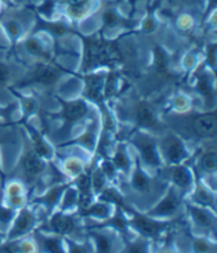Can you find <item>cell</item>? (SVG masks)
<instances>
[{
	"mask_svg": "<svg viewBox=\"0 0 217 253\" xmlns=\"http://www.w3.org/2000/svg\"><path fill=\"white\" fill-rule=\"evenodd\" d=\"M84 41V70L94 69L103 65H109L119 56L115 42L104 41L100 37H86L81 35Z\"/></svg>",
	"mask_w": 217,
	"mask_h": 253,
	"instance_id": "6da1fadb",
	"label": "cell"
},
{
	"mask_svg": "<svg viewBox=\"0 0 217 253\" xmlns=\"http://www.w3.org/2000/svg\"><path fill=\"white\" fill-rule=\"evenodd\" d=\"M99 0H57V7L64 6L72 18H82Z\"/></svg>",
	"mask_w": 217,
	"mask_h": 253,
	"instance_id": "7a4b0ae2",
	"label": "cell"
},
{
	"mask_svg": "<svg viewBox=\"0 0 217 253\" xmlns=\"http://www.w3.org/2000/svg\"><path fill=\"white\" fill-rule=\"evenodd\" d=\"M103 19V28L112 29L116 27H125V28H132L134 21L132 19L124 18L120 12L118 11L117 6L111 4L105 7L102 14Z\"/></svg>",
	"mask_w": 217,
	"mask_h": 253,
	"instance_id": "3957f363",
	"label": "cell"
},
{
	"mask_svg": "<svg viewBox=\"0 0 217 253\" xmlns=\"http://www.w3.org/2000/svg\"><path fill=\"white\" fill-rule=\"evenodd\" d=\"M133 214L134 218L131 222V225L136 229H138L142 234H144L146 236H154L156 234H158L161 230H163L168 226L166 222L154 221L152 219H148L145 216H142V215L136 213Z\"/></svg>",
	"mask_w": 217,
	"mask_h": 253,
	"instance_id": "277c9868",
	"label": "cell"
},
{
	"mask_svg": "<svg viewBox=\"0 0 217 253\" xmlns=\"http://www.w3.org/2000/svg\"><path fill=\"white\" fill-rule=\"evenodd\" d=\"M62 69L53 65H40L37 67L34 74L33 81L42 84H53L61 77Z\"/></svg>",
	"mask_w": 217,
	"mask_h": 253,
	"instance_id": "5b68a950",
	"label": "cell"
},
{
	"mask_svg": "<svg viewBox=\"0 0 217 253\" xmlns=\"http://www.w3.org/2000/svg\"><path fill=\"white\" fill-rule=\"evenodd\" d=\"M39 30H41V31H46L55 37L63 36L67 33H72V30L67 26L65 22L47 21L37 15V25L35 28V31H39Z\"/></svg>",
	"mask_w": 217,
	"mask_h": 253,
	"instance_id": "8992f818",
	"label": "cell"
},
{
	"mask_svg": "<svg viewBox=\"0 0 217 253\" xmlns=\"http://www.w3.org/2000/svg\"><path fill=\"white\" fill-rule=\"evenodd\" d=\"M194 129L199 136L212 137L216 132V118L214 115H206L196 119Z\"/></svg>",
	"mask_w": 217,
	"mask_h": 253,
	"instance_id": "52a82bcc",
	"label": "cell"
},
{
	"mask_svg": "<svg viewBox=\"0 0 217 253\" xmlns=\"http://www.w3.org/2000/svg\"><path fill=\"white\" fill-rule=\"evenodd\" d=\"M178 206H179V200L177 196L174 194V192L171 191L169 193V195L160 203V205L157 206L151 212V215H154V216H157V215H159V216L171 215L177 210Z\"/></svg>",
	"mask_w": 217,
	"mask_h": 253,
	"instance_id": "ba28073f",
	"label": "cell"
},
{
	"mask_svg": "<svg viewBox=\"0 0 217 253\" xmlns=\"http://www.w3.org/2000/svg\"><path fill=\"white\" fill-rule=\"evenodd\" d=\"M87 106L83 101L64 103V116L69 121H77L87 114Z\"/></svg>",
	"mask_w": 217,
	"mask_h": 253,
	"instance_id": "9c48e42d",
	"label": "cell"
},
{
	"mask_svg": "<svg viewBox=\"0 0 217 253\" xmlns=\"http://www.w3.org/2000/svg\"><path fill=\"white\" fill-rule=\"evenodd\" d=\"M103 82L104 78L102 76H90L86 79V93L89 98L96 102H101V88Z\"/></svg>",
	"mask_w": 217,
	"mask_h": 253,
	"instance_id": "30bf717a",
	"label": "cell"
},
{
	"mask_svg": "<svg viewBox=\"0 0 217 253\" xmlns=\"http://www.w3.org/2000/svg\"><path fill=\"white\" fill-rule=\"evenodd\" d=\"M137 121L140 126L153 127L156 124V117L154 110L147 104H142L137 111Z\"/></svg>",
	"mask_w": 217,
	"mask_h": 253,
	"instance_id": "8fae6325",
	"label": "cell"
},
{
	"mask_svg": "<svg viewBox=\"0 0 217 253\" xmlns=\"http://www.w3.org/2000/svg\"><path fill=\"white\" fill-rule=\"evenodd\" d=\"M24 167L29 175H37L43 169L44 165L39 157V154L28 153L24 159Z\"/></svg>",
	"mask_w": 217,
	"mask_h": 253,
	"instance_id": "7c38bea8",
	"label": "cell"
},
{
	"mask_svg": "<svg viewBox=\"0 0 217 253\" xmlns=\"http://www.w3.org/2000/svg\"><path fill=\"white\" fill-rule=\"evenodd\" d=\"M33 221V215L28 211H24L17 218L16 224H15V227L11 233V236L13 237L27 232L28 230L32 227Z\"/></svg>",
	"mask_w": 217,
	"mask_h": 253,
	"instance_id": "4fadbf2b",
	"label": "cell"
},
{
	"mask_svg": "<svg viewBox=\"0 0 217 253\" xmlns=\"http://www.w3.org/2000/svg\"><path fill=\"white\" fill-rule=\"evenodd\" d=\"M139 146L142 152V156H143V159L147 165L154 167L159 166V157L157 155L156 147L153 143L147 142V141H142Z\"/></svg>",
	"mask_w": 217,
	"mask_h": 253,
	"instance_id": "5bb4252c",
	"label": "cell"
},
{
	"mask_svg": "<svg viewBox=\"0 0 217 253\" xmlns=\"http://www.w3.org/2000/svg\"><path fill=\"white\" fill-rule=\"evenodd\" d=\"M1 26L3 27L4 31L7 37L10 39V41L13 43L16 42V41L22 34V28H21V25L18 22V20L13 19V18L5 19L1 22Z\"/></svg>",
	"mask_w": 217,
	"mask_h": 253,
	"instance_id": "9a60e30c",
	"label": "cell"
},
{
	"mask_svg": "<svg viewBox=\"0 0 217 253\" xmlns=\"http://www.w3.org/2000/svg\"><path fill=\"white\" fill-rule=\"evenodd\" d=\"M25 48L30 54L37 57H48V51L43 43L36 37H30L25 42Z\"/></svg>",
	"mask_w": 217,
	"mask_h": 253,
	"instance_id": "2e32d148",
	"label": "cell"
},
{
	"mask_svg": "<svg viewBox=\"0 0 217 253\" xmlns=\"http://www.w3.org/2000/svg\"><path fill=\"white\" fill-rule=\"evenodd\" d=\"M51 226L58 233H68L73 229L71 220L68 217L63 216L62 214H57L52 218Z\"/></svg>",
	"mask_w": 217,
	"mask_h": 253,
	"instance_id": "e0dca14e",
	"label": "cell"
},
{
	"mask_svg": "<svg viewBox=\"0 0 217 253\" xmlns=\"http://www.w3.org/2000/svg\"><path fill=\"white\" fill-rule=\"evenodd\" d=\"M154 63L156 69L159 72H164L167 71L168 67H169V55L166 51H164L161 47L157 46L154 49Z\"/></svg>",
	"mask_w": 217,
	"mask_h": 253,
	"instance_id": "ac0fdd59",
	"label": "cell"
},
{
	"mask_svg": "<svg viewBox=\"0 0 217 253\" xmlns=\"http://www.w3.org/2000/svg\"><path fill=\"white\" fill-rule=\"evenodd\" d=\"M168 157L170 161L173 163H178L182 161L186 157V152L182 144L180 142H178V141H174L173 143H171V145L168 148Z\"/></svg>",
	"mask_w": 217,
	"mask_h": 253,
	"instance_id": "d6986e66",
	"label": "cell"
},
{
	"mask_svg": "<svg viewBox=\"0 0 217 253\" xmlns=\"http://www.w3.org/2000/svg\"><path fill=\"white\" fill-rule=\"evenodd\" d=\"M191 214L193 215L194 220L196 221V224L200 227H211L213 224V217L210 214H208L206 211H203L197 208L190 207Z\"/></svg>",
	"mask_w": 217,
	"mask_h": 253,
	"instance_id": "ffe728a7",
	"label": "cell"
},
{
	"mask_svg": "<svg viewBox=\"0 0 217 253\" xmlns=\"http://www.w3.org/2000/svg\"><path fill=\"white\" fill-rule=\"evenodd\" d=\"M174 181L181 188H186L191 183L192 177L188 169L185 168H178L174 172Z\"/></svg>",
	"mask_w": 217,
	"mask_h": 253,
	"instance_id": "44dd1931",
	"label": "cell"
},
{
	"mask_svg": "<svg viewBox=\"0 0 217 253\" xmlns=\"http://www.w3.org/2000/svg\"><path fill=\"white\" fill-rule=\"evenodd\" d=\"M57 9V0H43V3L37 5L35 11L43 15L44 17H52V15Z\"/></svg>",
	"mask_w": 217,
	"mask_h": 253,
	"instance_id": "7402d4cb",
	"label": "cell"
},
{
	"mask_svg": "<svg viewBox=\"0 0 217 253\" xmlns=\"http://www.w3.org/2000/svg\"><path fill=\"white\" fill-rule=\"evenodd\" d=\"M66 188H67V185H64V187L55 188V189H53V190H51L46 196H43V197L40 198L39 202L46 204V205L49 206V207H52L54 204L57 203V200L59 199V197H61L62 193L64 192V190H66Z\"/></svg>",
	"mask_w": 217,
	"mask_h": 253,
	"instance_id": "603a6c76",
	"label": "cell"
},
{
	"mask_svg": "<svg viewBox=\"0 0 217 253\" xmlns=\"http://www.w3.org/2000/svg\"><path fill=\"white\" fill-rule=\"evenodd\" d=\"M133 187L139 191H144L148 187V179L145 176V174L142 172L140 169L136 170V173L133 175Z\"/></svg>",
	"mask_w": 217,
	"mask_h": 253,
	"instance_id": "cb8c5ba5",
	"label": "cell"
},
{
	"mask_svg": "<svg viewBox=\"0 0 217 253\" xmlns=\"http://www.w3.org/2000/svg\"><path fill=\"white\" fill-rule=\"evenodd\" d=\"M196 199L197 202L206 205V206H213L214 204V197L211 194V193H209L203 185H199L197 192H196Z\"/></svg>",
	"mask_w": 217,
	"mask_h": 253,
	"instance_id": "d4e9b609",
	"label": "cell"
},
{
	"mask_svg": "<svg viewBox=\"0 0 217 253\" xmlns=\"http://www.w3.org/2000/svg\"><path fill=\"white\" fill-rule=\"evenodd\" d=\"M33 139L35 142L36 153L41 156H44V157H50L51 150H50V147L46 144V142H44V141L39 135H37V133H34Z\"/></svg>",
	"mask_w": 217,
	"mask_h": 253,
	"instance_id": "484cf974",
	"label": "cell"
},
{
	"mask_svg": "<svg viewBox=\"0 0 217 253\" xmlns=\"http://www.w3.org/2000/svg\"><path fill=\"white\" fill-rule=\"evenodd\" d=\"M102 199L104 200V202L117 204V205H119V206H122L123 208H125V206H124V204H123L122 197L119 195L118 192H116L115 190H112V189H109V190L104 192V194H103V196H102Z\"/></svg>",
	"mask_w": 217,
	"mask_h": 253,
	"instance_id": "4316f807",
	"label": "cell"
},
{
	"mask_svg": "<svg viewBox=\"0 0 217 253\" xmlns=\"http://www.w3.org/2000/svg\"><path fill=\"white\" fill-rule=\"evenodd\" d=\"M84 215H92V216H95V217H100V218H104V217H107L108 215V209L106 206L104 205H95V206H92L90 209L87 210Z\"/></svg>",
	"mask_w": 217,
	"mask_h": 253,
	"instance_id": "83f0119b",
	"label": "cell"
},
{
	"mask_svg": "<svg viewBox=\"0 0 217 253\" xmlns=\"http://www.w3.org/2000/svg\"><path fill=\"white\" fill-rule=\"evenodd\" d=\"M203 167L205 169L209 170V172H213L216 169L217 167V155L216 153L212 152L207 154L203 158Z\"/></svg>",
	"mask_w": 217,
	"mask_h": 253,
	"instance_id": "f1b7e54d",
	"label": "cell"
},
{
	"mask_svg": "<svg viewBox=\"0 0 217 253\" xmlns=\"http://www.w3.org/2000/svg\"><path fill=\"white\" fill-rule=\"evenodd\" d=\"M198 90L204 94H210L212 92L211 83H210V80H209L208 74L206 73L200 74L199 82H198Z\"/></svg>",
	"mask_w": 217,
	"mask_h": 253,
	"instance_id": "f546056e",
	"label": "cell"
},
{
	"mask_svg": "<svg viewBox=\"0 0 217 253\" xmlns=\"http://www.w3.org/2000/svg\"><path fill=\"white\" fill-rule=\"evenodd\" d=\"M114 162H115L116 167L122 169H127L130 167V160H129V158H127V156L125 155V153L122 152V151L118 152V154L116 155V157H115Z\"/></svg>",
	"mask_w": 217,
	"mask_h": 253,
	"instance_id": "4dcf8cb0",
	"label": "cell"
},
{
	"mask_svg": "<svg viewBox=\"0 0 217 253\" xmlns=\"http://www.w3.org/2000/svg\"><path fill=\"white\" fill-rule=\"evenodd\" d=\"M43 246H44V248H46L47 251H50V252H62L63 251L61 243H59V241L56 239L44 240Z\"/></svg>",
	"mask_w": 217,
	"mask_h": 253,
	"instance_id": "1f68e13d",
	"label": "cell"
},
{
	"mask_svg": "<svg viewBox=\"0 0 217 253\" xmlns=\"http://www.w3.org/2000/svg\"><path fill=\"white\" fill-rule=\"evenodd\" d=\"M95 241H96V245H98L99 251H101V252H108V251H110L111 245H110V242H109V240L107 239V237L99 235V236L95 237Z\"/></svg>",
	"mask_w": 217,
	"mask_h": 253,
	"instance_id": "d6a6232c",
	"label": "cell"
},
{
	"mask_svg": "<svg viewBox=\"0 0 217 253\" xmlns=\"http://www.w3.org/2000/svg\"><path fill=\"white\" fill-rule=\"evenodd\" d=\"M208 63L213 69L216 67V43L209 44L208 47Z\"/></svg>",
	"mask_w": 217,
	"mask_h": 253,
	"instance_id": "836d02e7",
	"label": "cell"
},
{
	"mask_svg": "<svg viewBox=\"0 0 217 253\" xmlns=\"http://www.w3.org/2000/svg\"><path fill=\"white\" fill-rule=\"evenodd\" d=\"M117 87V76L116 73H110L106 82V93L112 94L116 91Z\"/></svg>",
	"mask_w": 217,
	"mask_h": 253,
	"instance_id": "e575fe53",
	"label": "cell"
},
{
	"mask_svg": "<svg viewBox=\"0 0 217 253\" xmlns=\"http://www.w3.org/2000/svg\"><path fill=\"white\" fill-rule=\"evenodd\" d=\"M109 225L116 229H119V230H123L126 228V221H125V218L123 217V215L121 214V212L119 211L117 216L111 220Z\"/></svg>",
	"mask_w": 217,
	"mask_h": 253,
	"instance_id": "d590c367",
	"label": "cell"
},
{
	"mask_svg": "<svg viewBox=\"0 0 217 253\" xmlns=\"http://www.w3.org/2000/svg\"><path fill=\"white\" fill-rule=\"evenodd\" d=\"M77 202V192L73 190H69L68 193H67L65 196V200H64V207L68 208L72 205H74V203Z\"/></svg>",
	"mask_w": 217,
	"mask_h": 253,
	"instance_id": "8d00e7d4",
	"label": "cell"
},
{
	"mask_svg": "<svg viewBox=\"0 0 217 253\" xmlns=\"http://www.w3.org/2000/svg\"><path fill=\"white\" fill-rule=\"evenodd\" d=\"M78 184H79V188L81 191H88L89 187H90V179H89L88 176L82 175L79 178Z\"/></svg>",
	"mask_w": 217,
	"mask_h": 253,
	"instance_id": "74e56055",
	"label": "cell"
},
{
	"mask_svg": "<svg viewBox=\"0 0 217 253\" xmlns=\"http://www.w3.org/2000/svg\"><path fill=\"white\" fill-rule=\"evenodd\" d=\"M93 184L96 190H100L104 184V175L101 170H96L93 176Z\"/></svg>",
	"mask_w": 217,
	"mask_h": 253,
	"instance_id": "f35d334b",
	"label": "cell"
},
{
	"mask_svg": "<svg viewBox=\"0 0 217 253\" xmlns=\"http://www.w3.org/2000/svg\"><path fill=\"white\" fill-rule=\"evenodd\" d=\"M79 141H80L82 144H84L88 148H90L93 145V143H94V137H93V135H92L91 132H88V133H86V135H84L83 137H82Z\"/></svg>",
	"mask_w": 217,
	"mask_h": 253,
	"instance_id": "ab89813d",
	"label": "cell"
},
{
	"mask_svg": "<svg viewBox=\"0 0 217 253\" xmlns=\"http://www.w3.org/2000/svg\"><path fill=\"white\" fill-rule=\"evenodd\" d=\"M12 216H13L12 211L7 210V209H5V208L0 206V220L7 222V221L11 220Z\"/></svg>",
	"mask_w": 217,
	"mask_h": 253,
	"instance_id": "60d3db41",
	"label": "cell"
},
{
	"mask_svg": "<svg viewBox=\"0 0 217 253\" xmlns=\"http://www.w3.org/2000/svg\"><path fill=\"white\" fill-rule=\"evenodd\" d=\"M9 76V69L5 64L0 62V83H3Z\"/></svg>",
	"mask_w": 217,
	"mask_h": 253,
	"instance_id": "b9f144b4",
	"label": "cell"
},
{
	"mask_svg": "<svg viewBox=\"0 0 217 253\" xmlns=\"http://www.w3.org/2000/svg\"><path fill=\"white\" fill-rule=\"evenodd\" d=\"M209 5H208V10L207 13H210L211 11L216 9V5H217V0H208Z\"/></svg>",
	"mask_w": 217,
	"mask_h": 253,
	"instance_id": "7bdbcfd3",
	"label": "cell"
},
{
	"mask_svg": "<svg viewBox=\"0 0 217 253\" xmlns=\"http://www.w3.org/2000/svg\"><path fill=\"white\" fill-rule=\"evenodd\" d=\"M104 168H105L106 169H105V172L108 174V175H112L114 174V169H115V168H114V166L112 165H110L109 162H107V163H105V165H104Z\"/></svg>",
	"mask_w": 217,
	"mask_h": 253,
	"instance_id": "ee69618b",
	"label": "cell"
},
{
	"mask_svg": "<svg viewBox=\"0 0 217 253\" xmlns=\"http://www.w3.org/2000/svg\"><path fill=\"white\" fill-rule=\"evenodd\" d=\"M3 5H5L7 9H13L14 7V0H0Z\"/></svg>",
	"mask_w": 217,
	"mask_h": 253,
	"instance_id": "f6af8a7d",
	"label": "cell"
},
{
	"mask_svg": "<svg viewBox=\"0 0 217 253\" xmlns=\"http://www.w3.org/2000/svg\"><path fill=\"white\" fill-rule=\"evenodd\" d=\"M127 1H129L130 5L131 7V10L134 11V9H136V4H137V2L139 1V0H127Z\"/></svg>",
	"mask_w": 217,
	"mask_h": 253,
	"instance_id": "bcb514c9",
	"label": "cell"
},
{
	"mask_svg": "<svg viewBox=\"0 0 217 253\" xmlns=\"http://www.w3.org/2000/svg\"><path fill=\"white\" fill-rule=\"evenodd\" d=\"M3 114H4V110H3V109H1V108H0V117L3 116Z\"/></svg>",
	"mask_w": 217,
	"mask_h": 253,
	"instance_id": "7dc6e473",
	"label": "cell"
},
{
	"mask_svg": "<svg viewBox=\"0 0 217 253\" xmlns=\"http://www.w3.org/2000/svg\"><path fill=\"white\" fill-rule=\"evenodd\" d=\"M152 1H154V0H148V3H151Z\"/></svg>",
	"mask_w": 217,
	"mask_h": 253,
	"instance_id": "c3c4849f",
	"label": "cell"
},
{
	"mask_svg": "<svg viewBox=\"0 0 217 253\" xmlns=\"http://www.w3.org/2000/svg\"><path fill=\"white\" fill-rule=\"evenodd\" d=\"M0 4H1V2H0Z\"/></svg>",
	"mask_w": 217,
	"mask_h": 253,
	"instance_id": "681fc988",
	"label": "cell"
}]
</instances>
